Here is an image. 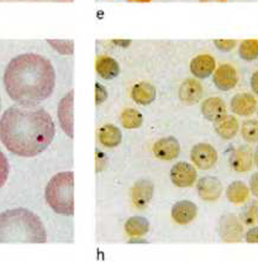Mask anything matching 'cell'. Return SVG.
Masks as SVG:
<instances>
[{"mask_svg":"<svg viewBox=\"0 0 258 262\" xmlns=\"http://www.w3.org/2000/svg\"><path fill=\"white\" fill-rule=\"evenodd\" d=\"M123 140V134L115 125H104L99 130V141L105 147H116Z\"/></svg>","mask_w":258,"mask_h":262,"instance_id":"cell-23","label":"cell"},{"mask_svg":"<svg viewBox=\"0 0 258 262\" xmlns=\"http://www.w3.org/2000/svg\"><path fill=\"white\" fill-rule=\"evenodd\" d=\"M170 176L172 183L174 186L180 187V188H186V187H192L195 183L198 174L194 166L183 161V162L176 163L171 168Z\"/></svg>","mask_w":258,"mask_h":262,"instance_id":"cell-7","label":"cell"},{"mask_svg":"<svg viewBox=\"0 0 258 262\" xmlns=\"http://www.w3.org/2000/svg\"><path fill=\"white\" fill-rule=\"evenodd\" d=\"M250 189L256 198H258V172L253 173L251 176V180H250Z\"/></svg>","mask_w":258,"mask_h":262,"instance_id":"cell-34","label":"cell"},{"mask_svg":"<svg viewBox=\"0 0 258 262\" xmlns=\"http://www.w3.org/2000/svg\"><path fill=\"white\" fill-rule=\"evenodd\" d=\"M56 51L62 55H72L74 50V43L71 40H47Z\"/></svg>","mask_w":258,"mask_h":262,"instance_id":"cell-28","label":"cell"},{"mask_svg":"<svg viewBox=\"0 0 258 262\" xmlns=\"http://www.w3.org/2000/svg\"><path fill=\"white\" fill-rule=\"evenodd\" d=\"M216 70L215 58L210 55H199L194 57L191 62V72L194 77L199 79L207 78Z\"/></svg>","mask_w":258,"mask_h":262,"instance_id":"cell-15","label":"cell"},{"mask_svg":"<svg viewBox=\"0 0 258 262\" xmlns=\"http://www.w3.org/2000/svg\"><path fill=\"white\" fill-rule=\"evenodd\" d=\"M253 157H254V162H256V166L258 167V147H257L256 152H254V155H253Z\"/></svg>","mask_w":258,"mask_h":262,"instance_id":"cell-37","label":"cell"},{"mask_svg":"<svg viewBox=\"0 0 258 262\" xmlns=\"http://www.w3.org/2000/svg\"><path fill=\"white\" fill-rule=\"evenodd\" d=\"M0 110H2V98H0Z\"/></svg>","mask_w":258,"mask_h":262,"instance_id":"cell-39","label":"cell"},{"mask_svg":"<svg viewBox=\"0 0 258 262\" xmlns=\"http://www.w3.org/2000/svg\"><path fill=\"white\" fill-rule=\"evenodd\" d=\"M200 2H203V3H206V2H215V3H225V2H227V0H200Z\"/></svg>","mask_w":258,"mask_h":262,"instance_id":"cell-36","label":"cell"},{"mask_svg":"<svg viewBox=\"0 0 258 262\" xmlns=\"http://www.w3.org/2000/svg\"><path fill=\"white\" fill-rule=\"evenodd\" d=\"M108 98V91L104 85L100 84V83H96V104L97 105H100L103 104Z\"/></svg>","mask_w":258,"mask_h":262,"instance_id":"cell-32","label":"cell"},{"mask_svg":"<svg viewBox=\"0 0 258 262\" xmlns=\"http://www.w3.org/2000/svg\"><path fill=\"white\" fill-rule=\"evenodd\" d=\"M9 171H10V167H9L8 159L5 157V155L2 152V150H0V188L7 183Z\"/></svg>","mask_w":258,"mask_h":262,"instance_id":"cell-30","label":"cell"},{"mask_svg":"<svg viewBox=\"0 0 258 262\" xmlns=\"http://www.w3.org/2000/svg\"><path fill=\"white\" fill-rule=\"evenodd\" d=\"M153 183L148 180H140L133 184L131 190L132 203L137 209H145L151 203L153 196Z\"/></svg>","mask_w":258,"mask_h":262,"instance_id":"cell-10","label":"cell"},{"mask_svg":"<svg viewBox=\"0 0 258 262\" xmlns=\"http://www.w3.org/2000/svg\"><path fill=\"white\" fill-rule=\"evenodd\" d=\"M55 134L51 115L36 105H13L0 119L3 145L20 157H34L43 152L51 145Z\"/></svg>","mask_w":258,"mask_h":262,"instance_id":"cell-1","label":"cell"},{"mask_svg":"<svg viewBox=\"0 0 258 262\" xmlns=\"http://www.w3.org/2000/svg\"><path fill=\"white\" fill-rule=\"evenodd\" d=\"M125 230L129 236L142 237L150 230V223L144 216H131L125 223Z\"/></svg>","mask_w":258,"mask_h":262,"instance_id":"cell-24","label":"cell"},{"mask_svg":"<svg viewBox=\"0 0 258 262\" xmlns=\"http://www.w3.org/2000/svg\"><path fill=\"white\" fill-rule=\"evenodd\" d=\"M46 201L56 213L74 215V173L72 171L59 172L53 176L46 187Z\"/></svg>","mask_w":258,"mask_h":262,"instance_id":"cell-4","label":"cell"},{"mask_svg":"<svg viewBox=\"0 0 258 262\" xmlns=\"http://www.w3.org/2000/svg\"><path fill=\"white\" fill-rule=\"evenodd\" d=\"M213 80L214 84L220 91L227 92L233 89L239 83V74L236 68L229 63L220 64L213 73Z\"/></svg>","mask_w":258,"mask_h":262,"instance_id":"cell-8","label":"cell"},{"mask_svg":"<svg viewBox=\"0 0 258 262\" xmlns=\"http://www.w3.org/2000/svg\"><path fill=\"white\" fill-rule=\"evenodd\" d=\"M4 85L14 102L36 105L53 93L56 72L50 59L37 53H22L9 62Z\"/></svg>","mask_w":258,"mask_h":262,"instance_id":"cell-2","label":"cell"},{"mask_svg":"<svg viewBox=\"0 0 258 262\" xmlns=\"http://www.w3.org/2000/svg\"><path fill=\"white\" fill-rule=\"evenodd\" d=\"M251 88L254 94L258 95V71H256L251 77Z\"/></svg>","mask_w":258,"mask_h":262,"instance_id":"cell-35","label":"cell"},{"mask_svg":"<svg viewBox=\"0 0 258 262\" xmlns=\"http://www.w3.org/2000/svg\"><path fill=\"white\" fill-rule=\"evenodd\" d=\"M130 2H137V3H147V2H151V0H130Z\"/></svg>","mask_w":258,"mask_h":262,"instance_id":"cell-38","label":"cell"},{"mask_svg":"<svg viewBox=\"0 0 258 262\" xmlns=\"http://www.w3.org/2000/svg\"><path fill=\"white\" fill-rule=\"evenodd\" d=\"M197 190L201 199L206 202H214L220 198L222 193V184L218 178L207 176V177L200 178L197 184Z\"/></svg>","mask_w":258,"mask_h":262,"instance_id":"cell-14","label":"cell"},{"mask_svg":"<svg viewBox=\"0 0 258 262\" xmlns=\"http://www.w3.org/2000/svg\"><path fill=\"white\" fill-rule=\"evenodd\" d=\"M97 72L104 79H114L116 78L120 73V66L116 62V59L109 56H100L97 59Z\"/></svg>","mask_w":258,"mask_h":262,"instance_id":"cell-21","label":"cell"},{"mask_svg":"<svg viewBox=\"0 0 258 262\" xmlns=\"http://www.w3.org/2000/svg\"><path fill=\"white\" fill-rule=\"evenodd\" d=\"M214 45L216 49L222 52H230L237 46L236 40H227V38H221V40H215Z\"/></svg>","mask_w":258,"mask_h":262,"instance_id":"cell-31","label":"cell"},{"mask_svg":"<svg viewBox=\"0 0 258 262\" xmlns=\"http://www.w3.org/2000/svg\"><path fill=\"white\" fill-rule=\"evenodd\" d=\"M239 55L245 61H254L258 58V40L250 38L242 41L239 46Z\"/></svg>","mask_w":258,"mask_h":262,"instance_id":"cell-26","label":"cell"},{"mask_svg":"<svg viewBox=\"0 0 258 262\" xmlns=\"http://www.w3.org/2000/svg\"><path fill=\"white\" fill-rule=\"evenodd\" d=\"M179 98L188 104L198 103L203 98V87L197 79H185L179 87Z\"/></svg>","mask_w":258,"mask_h":262,"instance_id":"cell-19","label":"cell"},{"mask_svg":"<svg viewBox=\"0 0 258 262\" xmlns=\"http://www.w3.org/2000/svg\"><path fill=\"white\" fill-rule=\"evenodd\" d=\"M191 157L193 163L200 169H210L214 167L215 163L218 162L219 155L218 151L213 147L212 145L204 144H197L192 148Z\"/></svg>","mask_w":258,"mask_h":262,"instance_id":"cell-6","label":"cell"},{"mask_svg":"<svg viewBox=\"0 0 258 262\" xmlns=\"http://www.w3.org/2000/svg\"><path fill=\"white\" fill-rule=\"evenodd\" d=\"M201 114L206 120L214 123L226 114V104L219 97L207 98L201 104Z\"/></svg>","mask_w":258,"mask_h":262,"instance_id":"cell-17","label":"cell"},{"mask_svg":"<svg viewBox=\"0 0 258 262\" xmlns=\"http://www.w3.org/2000/svg\"><path fill=\"white\" fill-rule=\"evenodd\" d=\"M219 235L225 243H240L244 236V223L235 214H226L219 222Z\"/></svg>","mask_w":258,"mask_h":262,"instance_id":"cell-5","label":"cell"},{"mask_svg":"<svg viewBox=\"0 0 258 262\" xmlns=\"http://www.w3.org/2000/svg\"><path fill=\"white\" fill-rule=\"evenodd\" d=\"M239 120L233 115L225 114L219 120L214 121V129L219 136L225 140L233 139L239 133Z\"/></svg>","mask_w":258,"mask_h":262,"instance_id":"cell-18","label":"cell"},{"mask_svg":"<svg viewBox=\"0 0 258 262\" xmlns=\"http://www.w3.org/2000/svg\"><path fill=\"white\" fill-rule=\"evenodd\" d=\"M180 152L179 141L174 136L159 139L153 145V154L157 159L163 161H171L177 159Z\"/></svg>","mask_w":258,"mask_h":262,"instance_id":"cell-11","label":"cell"},{"mask_svg":"<svg viewBox=\"0 0 258 262\" xmlns=\"http://www.w3.org/2000/svg\"><path fill=\"white\" fill-rule=\"evenodd\" d=\"M258 216V203L257 202H252L250 205L245 208L242 211V220L245 224L252 225L257 222Z\"/></svg>","mask_w":258,"mask_h":262,"instance_id":"cell-29","label":"cell"},{"mask_svg":"<svg viewBox=\"0 0 258 262\" xmlns=\"http://www.w3.org/2000/svg\"><path fill=\"white\" fill-rule=\"evenodd\" d=\"M246 241L248 244H258V226H253L246 233Z\"/></svg>","mask_w":258,"mask_h":262,"instance_id":"cell-33","label":"cell"},{"mask_svg":"<svg viewBox=\"0 0 258 262\" xmlns=\"http://www.w3.org/2000/svg\"><path fill=\"white\" fill-rule=\"evenodd\" d=\"M230 106L239 117H251L257 109V99L250 93H239L232 97Z\"/></svg>","mask_w":258,"mask_h":262,"instance_id":"cell-13","label":"cell"},{"mask_svg":"<svg viewBox=\"0 0 258 262\" xmlns=\"http://www.w3.org/2000/svg\"><path fill=\"white\" fill-rule=\"evenodd\" d=\"M131 97L135 103L140 105H148L156 99V88L147 82H141L133 85Z\"/></svg>","mask_w":258,"mask_h":262,"instance_id":"cell-22","label":"cell"},{"mask_svg":"<svg viewBox=\"0 0 258 262\" xmlns=\"http://www.w3.org/2000/svg\"><path fill=\"white\" fill-rule=\"evenodd\" d=\"M121 125L126 129H137L142 125L144 118L138 110L136 109H125L120 117Z\"/></svg>","mask_w":258,"mask_h":262,"instance_id":"cell-25","label":"cell"},{"mask_svg":"<svg viewBox=\"0 0 258 262\" xmlns=\"http://www.w3.org/2000/svg\"><path fill=\"white\" fill-rule=\"evenodd\" d=\"M241 135L250 144L258 142V120H246L241 126Z\"/></svg>","mask_w":258,"mask_h":262,"instance_id":"cell-27","label":"cell"},{"mask_svg":"<svg viewBox=\"0 0 258 262\" xmlns=\"http://www.w3.org/2000/svg\"><path fill=\"white\" fill-rule=\"evenodd\" d=\"M198 214V208L191 201L177 202L172 208V218L177 224L185 225L194 220Z\"/></svg>","mask_w":258,"mask_h":262,"instance_id":"cell-16","label":"cell"},{"mask_svg":"<svg viewBox=\"0 0 258 262\" xmlns=\"http://www.w3.org/2000/svg\"><path fill=\"white\" fill-rule=\"evenodd\" d=\"M257 220H258V216H257Z\"/></svg>","mask_w":258,"mask_h":262,"instance_id":"cell-40","label":"cell"},{"mask_svg":"<svg viewBox=\"0 0 258 262\" xmlns=\"http://www.w3.org/2000/svg\"><path fill=\"white\" fill-rule=\"evenodd\" d=\"M46 241V228L31 210L15 208L0 213V244H43Z\"/></svg>","mask_w":258,"mask_h":262,"instance_id":"cell-3","label":"cell"},{"mask_svg":"<svg viewBox=\"0 0 258 262\" xmlns=\"http://www.w3.org/2000/svg\"><path fill=\"white\" fill-rule=\"evenodd\" d=\"M253 154L248 146L242 145L237 147L230 156V165L233 171L239 172V173H245L248 172L253 166Z\"/></svg>","mask_w":258,"mask_h":262,"instance_id":"cell-12","label":"cell"},{"mask_svg":"<svg viewBox=\"0 0 258 262\" xmlns=\"http://www.w3.org/2000/svg\"><path fill=\"white\" fill-rule=\"evenodd\" d=\"M73 100H74V91H71L61 99L58 104V119L61 123L62 129L64 133L73 139L74 131H73Z\"/></svg>","mask_w":258,"mask_h":262,"instance_id":"cell-9","label":"cell"},{"mask_svg":"<svg viewBox=\"0 0 258 262\" xmlns=\"http://www.w3.org/2000/svg\"><path fill=\"white\" fill-rule=\"evenodd\" d=\"M251 189L242 181H233L226 189V198L230 203L235 205L245 204L250 198Z\"/></svg>","mask_w":258,"mask_h":262,"instance_id":"cell-20","label":"cell"}]
</instances>
